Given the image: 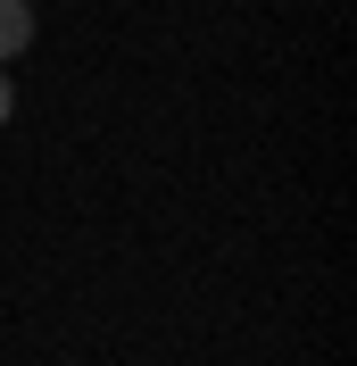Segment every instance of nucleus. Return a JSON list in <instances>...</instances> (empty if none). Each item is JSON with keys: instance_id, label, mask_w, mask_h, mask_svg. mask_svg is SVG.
I'll return each instance as SVG.
<instances>
[{"instance_id": "obj_1", "label": "nucleus", "mask_w": 357, "mask_h": 366, "mask_svg": "<svg viewBox=\"0 0 357 366\" xmlns=\"http://www.w3.org/2000/svg\"><path fill=\"white\" fill-rule=\"evenodd\" d=\"M17 50H34V9L25 0H0V59H17Z\"/></svg>"}, {"instance_id": "obj_2", "label": "nucleus", "mask_w": 357, "mask_h": 366, "mask_svg": "<svg viewBox=\"0 0 357 366\" xmlns=\"http://www.w3.org/2000/svg\"><path fill=\"white\" fill-rule=\"evenodd\" d=\"M9 109H17V92H9V75H0V125H9Z\"/></svg>"}]
</instances>
